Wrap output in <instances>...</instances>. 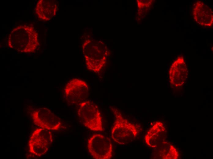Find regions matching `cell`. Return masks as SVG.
<instances>
[{
  "label": "cell",
  "instance_id": "cell-1",
  "mask_svg": "<svg viewBox=\"0 0 213 159\" xmlns=\"http://www.w3.org/2000/svg\"><path fill=\"white\" fill-rule=\"evenodd\" d=\"M115 120L111 130V137L120 145L127 144L134 140L140 132V126L124 118L116 108L111 109Z\"/></svg>",
  "mask_w": 213,
  "mask_h": 159
},
{
  "label": "cell",
  "instance_id": "cell-2",
  "mask_svg": "<svg viewBox=\"0 0 213 159\" xmlns=\"http://www.w3.org/2000/svg\"><path fill=\"white\" fill-rule=\"evenodd\" d=\"M77 114L81 123L93 131L103 130L102 118L97 106L93 102L86 101L79 104Z\"/></svg>",
  "mask_w": 213,
  "mask_h": 159
},
{
  "label": "cell",
  "instance_id": "cell-3",
  "mask_svg": "<svg viewBox=\"0 0 213 159\" xmlns=\"http://www.w3.org/2000/svg\"><path fill=\"white\" fill-rule=\"evenodd\" d=\"M88 151L95 159H110L113 155V146L110 139L100 134H95L88 142Z\"/></svg>",
  "mask_w": 213,
  "mask_h": 159
},
{
  "label": "cell",
  "instance_id": "cell-4",
  "mask_svg": "<svg viewBox=\"0 0 213 159\" xmlns=\"http://www.w3.org/2000/svg\"><path fill=\"white\" fill-rule=\"evenodd\" d=\"M49 130L40 128L34 131L28 142L30 153L40 157L47 153L52 142V135Z\"/></svg>",
  "mask_w": 213,
  "mask_h": 159
},
{
  "label": "cell",
  "instance_id": "cell-5",
  "mask_svg": "<svg viewBox=\"0 0 213 159\" xmlns=\"http://www.w3.org/2000/svg\"><path fill=\"white\" fill-rule=\"evenodd\" d=\"M64 91L66 99L69 103L79 104L88 98L89 88L84 81L75 78L66 84Z\"/></svg>",
  "mask_w": 213,
  "mask_h": 159
},
{
  "label": "cell",
  "instance_id": "cell-6",
  "mask_svg": "<svg viewBox=\"0 0 213 159\" xmlns=\"http://www.w3.org/2000/svg\"><path fill=\"white\" fill-rule=\"evenodd\" d=\"M32 117L36 125L48 130H58L61 124L60 118L47 108L34 112Z\"/></svg>",
  "mask_w": 213,
  "mask_h": 159
},
{
  "label": "cell",
  "instance_id": "cell-7",
  "mask_svg": "<svg viewBox=\"0 0 213 159\" xmlns=\"http://www.w3.org/2000/svg\"><path fill=\"white\" fill-rule=\"evenodd\" d=\"M195 21L200 25L211 27L213 23V11L209 6L200 1H196L192 9Z\"/></svg>",
  "mask_w": 213,
  "mask_h": 159
},
{
  "label": "cell",
  "instance_id": "cell-8",
  "mask_svg": "<svg viewBox=\"0 0 213 159\" xmlns=\"http://www.w3.org/2000/svg\"><path fill=\"white\" fill-rule=\"evenodd\" d=\"M164 131L163 124L160 122H156L149 129L145 136L146 143L151 147H156L163 139Z\"/></svg>",
  "mask_w": 213,
  "mask_h": 159
}]
</instances>
